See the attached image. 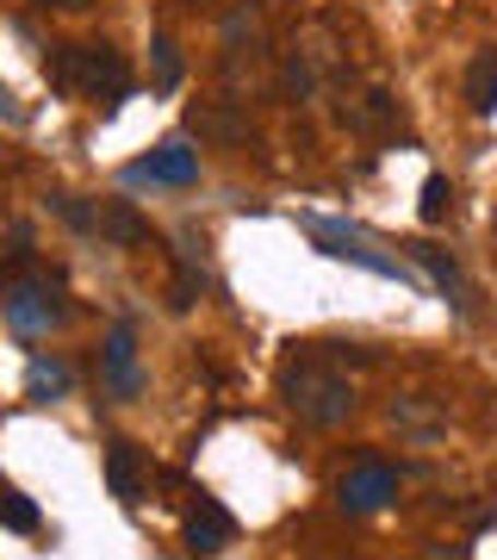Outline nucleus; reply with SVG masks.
<instances>
[{"label": "nucleus", "instance_id": "nucleus-1", "mask_svg": "<svg viewBox=\"0 0 497 560\" xmlns=\"http://www.w3.org/2000/svg\"><path fill=\"white\" fill-rule=\"evenodd\" d=\"M280 399H286V411H293L298 423H311V430H336V423L355 418V381H348L330 355L286 361V374H280Z\"/></svg>", "mask_w": 497, "mask_h": 560}, {"label": "nucleus", "instance_id": "nucleus-2", "mask_svg": "<svg viewBox=\"0 0 497 560\" xmlns=\"http://www.w3.org/2000/svg\"><path fill=\"white\" fill-rule=\"evenodd\" d=\"M330 75H342V44H336V32H330L323 20H311V25L293 38L286 62H280V94L311 101V94H318Z\"/></svg>", "mask_w": 497, "mask_h": 560}, {"label": "nucleus", "instance_id": "nucleus-3", "mask_svg": "<svg viewBox=\"0 0 497 560\" xmlns=\"http://www.w3.org/2000/svg\"><path fill=\"white\" fill-rule=\"evenodd\" d=\"M50 81L57 88H81V94H106L119 101L125 94V62L106 50V44H62L50 57Z\"/></svg>", "mask_w": 497, "mask_h": 560}, {"label": "nucleus", "instance_id": "nucleus-4", "mask_svg": "<svg viewBox=\"0 0 497 560\" xmlns=\"http://www.w3.org/2000/svg\"><path fill=\"white\" fill-rule=\"evenodd\" d=\"M305 231L323 243V256H336V261H355V268H367V275H392V280H411L404 268H398L392 256H374L367 249V237L360 231H348V224H336V219H305Z\"/></svg>", "mask_w": 497, "mask_h": 560}, {"label": "nucleus", "instance_id": "nucleus-5", "mask_svg": "<svg viewBox=\"0 0 497 560\" xmlns=\"http://www.w3.org/2000/svg\"><path fill=\"white\" fill-rule=\"evenodd\" d=\"M99 374H106V393H113V399H138L143 393L138 330H131V324H113V337H106V349H99Z\"/></svg>", "mask_w": 497, "mask_h": 560}, {"label": "nucleus", "instance_id": "nucleus-6", "mask_svg": "<svg viewBox=\"0 0 497 560\" xmlns=\"http://www.w3.org/2000/svg\"><path fill=\"white\" fill-rule=\"evenodd\" d=\"M336 499H342V511H379V504L398 499V474L386 460H355L336 480Z\"/></svg>", "mask_w": 497, "mask_h": 560}, {"label": "nucleus", "instance_id": "nucleus-7", "mask_svg": "<svg viewBox=\"0 0 497 560\" xmlns=\"http://www.w3.org/2000/svg\"><path fill=\"white\" fill-rule=\"evenodd\" d=\"M0 312H7V324L20 330V337H50L62 324V305H50V293L44 287H7V300H0Z\"/></svg>", "mask_w": 497, "mask_h": 560}, {"label": "nucleus", "instance_id": "nucleus-8", "mask_svg": "<svg viewBox=\"0 0 497 560\" xmlns=\"http://www.w3.org/2000/svg\"><path fill=\"white\" fill-rule=\"evenodd\" d=\"M131 180H162V187H193V180H199V150H187L180 138H168L162 150H150L143 162H131Z\"/></svg>", "mask_w": 497, "mask_h": 560}, {"label": "nucleus", "instance_id": "nucleus-9", "mask_svg": "<svg viewBox=\"0 0 497 560\" xmlns=\"http://www.w3.org/2000/svg\"><path fill=\"white\" fill-rule=\"evenodd\" d=\"M336 119L348 125V131H360V138H374V131L392 125V94H386V88H342Z\"/></svg>", "mask_w": 497, "mask_h": 560}, {"label": "nucleus", "instance_id": "nucleus-10", "mask_svg": "<svg viewBox=\"0 0 497 560\" xmlns=\"http://www.w3.org/2000/svg\"><path fill=\"white\" fill-rule=\"evenodd\" d=\"M230 548V517H224L212 499H199V511H187V555L212 560Z\"/></svg>", "mask_w": 497, "mask_h": 560}, {"label": "nucleus", "instance_id": "nucleus-11", "mask_svg": "<svg viewBox=\"0 0 497 560\" xmlns=\"http://www.w3.org/2000/svg\"><path fill=\"white\" fill-rule=\"evenodd\" d=\"M106 486H113L119 499H143V486H150V467H143L138 442H113V455H106Z\"/></svg>", "mask_w": 497, "mask_h": 560}, {"label": "nucleus", "instance_id": "nucleus-12", "mask_svg": "<svg viewBox=\"0 0 497 560\" xmlns=\"http://www.w3.org/2000/svg\"><path fill=\"white\" fill-rule=\"evenodd\" d=\"M81 231H99V237H113V243H143V237H150V231H143V219H138L125 200L94 206V212L81 219Z\"/></svg>", "mask_w": 497, "mask_h": 560}, {"label": "nucleus", "instance_id": "nucleus-13", "mask_svg": "<svg viewBox=\"0 0 497 560\" xmlns=\"http://www.w3.org/2000/svg\"><path fill=\"white\" fill-rule=\"evenodd\" d=\"M417 261L429 268V280H436L441 293H448V305H454V312H473V287H466V275H460L454 261L441 256V249H429V243H417Z\"/></svg>", "mask_w": 497, "mask_h": 560}, {"label": "nucleus", "instance_id": "nucleus-14", "mask_svg": "<svg viewBox=\"0 0 497 560\" xmlns=\"http://www.w3.org/2000/svg\"><path fill=\"white\" fill-rule=\"evenodd\" d=\"M466 106H473L478 119L497 113V50H478L473 69H466Z\"/></svg>", "mask_w": 497, "mask_h": 560}, {"label": "nucleus", "instance_id": "nucleus-15", "mask_svg": "<svg viewBox=\"0 0 497 560\" xmlns=\"http://www.w3.org/2000/svg\"><path fill=\"white\" fill-rule=\"evenodd\" d=\"M193 131H205V138H249V119L230 113L224 101H205V106H193Z\"/></svg>", "mask_w": 497, "mask_h": 560}, {"label": "nucleus", "instance_id": "nucleus-16", "mask_svg": "<svg viewBox=\"0 0 497 560\" xmlns=\"http://www.w3.org/2000/svg\"><path fill=\"white\" fill-rule=\"evenodd\" d=\"M32 393H38V399L69 393V368H62V361H32Z\"/></svg>", "mask_w": 497, "mask_h": 560}, {"label": "nucleus", "instance_id": "nucleus-17", "mask_svg": "<svg viewBox=\"0 0 497 560\" xmlns=\"http://www.w3.org/2000/svg\"><path fill=\"white\" fill-rule=\"evenodd\" d=\"M392 423L417 430V436H436V430H441V418H436V411H423L417 399H398V405H392Z\"/></svg>", "mask_w": 497, "mask_h": 560}, {"label": "nucleus", "instance_id": "nucleus-18", "mask_svg": "<svg viewBox=\"0 0 497 560\" xmlns=\"http://www.w3.org/2000/svg\"><path fill=\"white\" fill-rule=\"evenodd\" d=\"M150 50H156V88L168 94V88L180 81V57H175V44H168V38L156 32V44H150Z\"/></svg>", "mask_w": 497, "mask_h": 560}, {"label": "nucleus", "instance_id": "nucleus-19", "mask_svg": "<svg viewBox=\"0 0 497 560\" xmlns=\"http://www.w3.org/2000/svg\"><path fill=\"white\" fill-rule=\"evenodd\" d=\"M448 200H454V194H448V180H441V175L423 180V219H429V224L448 219Z\"/></svg>", "mask_w": 497, "mask_h": 560}, {"label": "nucleus", "instance_id": "nucleus-20", "mask_svg": "<svg viewBox=\"0 0 497 560\" xmlns=\"http://www.w3.org/2000/svg\"><path fill=\"white\" fill-rule=\"evenodd\" d=\"M0 523H7V529H38V511H32L20 492H7V499H0Z\"/></svg>", "mask_w": 497, "mask_h": 560}, {"label": "nucleus", "instance_id": "nucleus-21", "mask_svg": "<svg viewBox=\"0 0 497 560\" xmlns=\"http://www.w3.org/2000/svg\"><path fill=\"white\" fill-rule=\"evenodd\" d=\"M44 7H57V13H87L94 0H44Z\"/></svg>", "mask_w": 497, "mask_h": 560}]
</instances>
